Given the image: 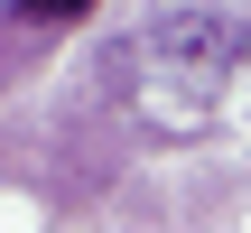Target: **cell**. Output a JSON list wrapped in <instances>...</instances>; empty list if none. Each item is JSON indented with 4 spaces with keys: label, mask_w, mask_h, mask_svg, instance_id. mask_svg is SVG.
<instances>
[{
    "label": "cell",
    "mask_w": 251,
    "mask_h": 233,
    "mask_svg": "<svg viewBox=\"0 0 251 233\" xmlns=\"http://www.w3.org/2000/svg\"><path fill=\"white\" fill-rule=\"evenodd\" d=\"M9 9H19V19H37V28H65V19H84L93 0H9Z\"/></svg>",
    "instance_id": "6da1fadb"
}]
</instances>
